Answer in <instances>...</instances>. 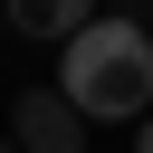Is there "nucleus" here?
Returning <instances> with one entry per match:
<instances>
[{
	"mask_svg": "<svg viewBox=\"0 0 153 153\" xmlns=\"http://www.w3.org/2000/svg\"><path fill=\"white\" fill-rule=\"evenodd\" d=\"M57 96L86 124H143L153 115V38H143V19L96 10L67 38V57H57Z\"/></svg>",
	"mask_w": 153,
	"mask_h": 153,
	"instance_id": "f257e3e1",
	"label": "nucleus"
},
{
	"mask_svg": "<svg viewBox=\"0 0 153 153\" xmlns=\"http://www.w3.org/2000/svg\"><path fill=\"white\" fill-rule=\"evenodd\" d=\"M10 143H19V153H86V115H76L57 86H19V105H10Z\"/></svg>",
	"mask_w": 153,
	"mask_h": 153,
	"instance_id": "f03ea898",
	"label": "nucleus"
},
{
	"mask_svg": "<svg viewBox=\"0 0 153 153\" xmlns=\"http://www.w3.org/2000/svg\"><path fill=\"white\" fill-rule=\"evenodd\" d=\"M86 19H96V0H10V29H19V38H57V48H67Z\"/></svg>",
	"mask_w": 153,
	"mask_h": 153,
	"instance_id": "7ed1b4c3",
	"label": "nucleus"
},
{
	"mask_svg": "<svg viewBox=\"0 0 153 153\" xmlns=\"http://www.w3.org/2000/svg\"><path fill=\"white\" fill-rule=\"evenodd\" d=\"M134 153H153V115H143V124H134Z\"/></svg>",
	"mask_w": 153,
	"mask_h": 153,
	"instance_id": "20e7f679",
	"label": "nucleus"
},
{
	"mask_svg": "<svg viewBox=\"0 0 153 153\" xmlns=\"http://www.w3.org/2000/svg\"><path fill=\"white\" fill-rule=\"evenodd\" d=\"M0 153H19V143H0Z\"/></svg>",
	"mask_w": 153,
	"mask_h": 153,
	"instance_id": "39448f33",
	"label": "nucleus"
}]
</instances>
